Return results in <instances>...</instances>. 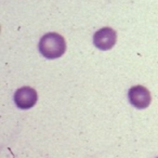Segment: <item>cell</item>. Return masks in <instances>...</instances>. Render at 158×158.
<instances>
[{"label": "cell", "mask_w": 158, "mask_h": 158, "mask_svg": "<svg viewBox=\"0 0 158 158\" xmlns=\"http://www.w3.org/2000/svg\"><path fill=\"white\" fill-rule=\"evenodd\" d=\"M117 42V33L112 27H103L93 35V44L102 51L110 50Z\"/></svg>", "instance_id": "2"}, {"label": "cell", "mask_w": 158, "mask_h": 158, "mask_svg": "<svg viewBox=\"0 0 158 158\" xmlns=\"http://www.w3.org/2000/svg\"><path fill=\"white\" fill-rule=\"evenodd\" d=\"M129 102L138 110H144L149 106L152 102L151 92L147 90V88L143 86H134L130 88L128 92Z\"/></svg>", "instance_id": "3"}, {"label": "cell", "mask_w": 158, "mask_h": 158, "mask_svg": "<svg viewBox=\"0 0 158 158\" xmlns=\"http://www.w3.org/2000/svg\"><path fill=\"white\" fill-rule=\"evenodd\" d=\"M37 91L31 87H22L14 93V102L21 110H29L37 103Z\"/></svg>", "instance_id": "4"}, {"label": "cell", "mask_w": 158, "mask_h": 158, "mask_svg": "<svg viewBox=\"0 0 158 158\" xmlns=\"http://www.w3.org/2000/svg\"><path fill=\"white\" fill-rule=\"evenodd\" d=\"M39 51L46 59H59L66 51V41L57 33H48L40 38Z\"/></svg>", "instance_id": "1"}, {"label": "cell", "mask_w": 158, "mask_h": 158, "mask_svg": "<svg viewBox=\"0 0 158 158\" xmlns=\"http://www.w3.org/2000/svg\"><path fill=\"white\" fill-rule=\"evenodd\" d=\"M157 158H158V157H157Z\"/></svg>", "instance_id": "5"}]
</instances>
